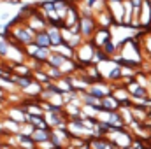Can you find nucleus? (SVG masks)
Wrapping results in <instances>:
<instances>
[{
    "label": "nucleus",
    "instance_id": "nucleus-1",
    "mask_svg": "<svg viewBox=\"0 0 151 149\" xmlns=\"http://www.w3.org/2000/svg\"><path fill=\"white\" fill-rule=\"evenodd\" d=\"M12 30V37L16 39L21 46L28 47V46H34V39H35V30L28 25V23H21V25H16L11 28Z\"/></svg>",
    "mask_w": 151,
    "mask_h": 149
},
{
    "label": "nucleus",
    "instance_id": "nucleus-2",
    "mask_svg": "<svg viewBox=\"0 0 151 149\" xmlns=\"http://www.w3.org/2000/svg\"><path fill=\"white\" fill-rule=\"evenodd\" d=\"M81 35L84 40H90V39H93V35L97 34V30H99V21H97V18L95 16H88V18H83L81 16Z\"/></svg>",
    "mask_w": 151,
    "mask_h": 149
},
{
    "label": "nucleus",
    "instance_id": "nucleus-3",
    "mask_svg": "<svg viewBox=\"0 0 151 149\" xmlns=\"http://www.w3.org/2000/svg\"><path fill=\"white\" fill-rule=\"evenodd\" d=\"M51 53H53L51 49H44V47H37V46H34V49L30 46L27 47V56H30L34 62H39V63H47Z\"/></svg>",
    "mask_w": 151,
    "mask_h": 149
},
{
    "label": "nucleus",
    "instance_id": "nucleus-4",
    "mask_svg": "<svg viewBox=\"0 0 151 149\" xmlns=\"http://www.w3.org/2000/svg\"><path fill=\"white\" fill-rule=\"evenodd\" d=\"M51 51H53V49H51ZM72 62H74V58H67V56H63V54H60V53L53 51L46 65H47V67H55V69H60V70H62V67H63V65H70Z\"/></svg>",
    "mask_w": 151,
    "mask_h": 149
},
{
    "label": "nucleus",
    "instance_id": "nucleus-5",
    "mask_svg": "<svg viewBox=\"0 0 151 149\" xmlns=\"http://www.w3.org/2000/svg\"><path fill=\"white\" fill-rule=\"evenodd\" d=\"M30 137H32V140L35 142V144H49V139H51V128H47V130H42V128H34L32 132H30Z\"/></svg>",
    "mask_w": 151,
    "mask_h": 149
},
{
    "label": "nucleus",
    "instance_id": "nucleus-6",
    "mask_svg": "<svg viewBox=\"0 0 151 149\" xmlns=\"http://www.w3.org/2000/svg\"><path fill=\"white\" fill-rule=\"evenodd\" d=\"M34 46H37V47H44V49H51V47H53V44H51V37H49L47 30H40V32L35 34Z\"/></svg>",
    "mask_w": 151,
    "mask_h": 149
},
{
    "label": "nucleus",
    "instance_id": "nucleus-7",
    "mask_svg": "<svg viewBox=\"0 0 151 149\" xmlns=\"http://www.w3.org/2000/svg\"><path fill=\"white\" fill-rule=\"evenodd\" d=\"M47 34H49V37H51V44H53V47H58V46L65 44L63 30H60V28H53V27H47Z\"/></svg>",
    "mask_w": 151,
    "mask_h": 149
},
{
    "label": "nucleus",
    "instance_id": "nucleus-8",
    "mask_svg": "<svg viewBox=\"0 0 151 149\" xmlns=\"http://www.w3.org/2000/svg\"><path fill=\"white\" fill-rule=\"evenodd\" d=\"M119 109V100L114 97L113 93L107 95L106 98H102V112H107V111H118Z\"/></svg>",
    "mask_w": 151,
    "mask_h": 149
},
{
    "label": "nucleus",
    "instance_id": "nucleus-9",
    "mask_svg": "<svg viewBox=\"0 0 151 149\" xmlns=\"http://www.w3.org/2000/svg\"><path fill=\"white\" fill-rule=\"evenodd\" d=\"M100 49H102V51H104V53H106V54H107L109 58H113L114 54L118 53V46L114 44L113 40H107V42H106V44H104V46H102Z\"/></svg>",
    "mask_w": 151,
    "mask_h": 149
},
{
    "label": "nucleus",
    "instance_id": "nucleus-10",
    "mask_svg": "<svg viewBox=\"0 0 151 149\" xmlns=\"http://www.w3.org/2000/svg\"><path fill=\"white\" fill-rule=\"evenodd\" d=\"M11 42L7 40L5 37H0V56L2 58H5V56H9V51H11Z\"/></svg>",
    "mask_w": 151,
    "mask_h": 149
},
{
    "label": "nucleus",
    "instance_id": "nucleus-11",
    "mask_svg": "<svg viewBox=\"0 0 151 149\" xmlns=\"http://www.w3.org/2000/svg\"><path fill=\"white\" fill-rule=\"evenodd\" d=\"M4 97H5V91H4V88L0 86V100H4Z\"/></svg>",
    "mask_w": 151,
    "mask_h": 149
},
{
    "label": "nucleus",
    "instance_id": "nucleus-12",
    "mask_svg": "<svg viewBox=\"0 0 151 149\" xmlns=\"http://www.w3.org/2000/svg\"><path fill=\"white\" fill-rule=\"evenodd\" d=\"M79 2H83V0H79Z\"/></svg>",
    "mask_w": 151,
    "mask_h": 149
}]
</instances>
